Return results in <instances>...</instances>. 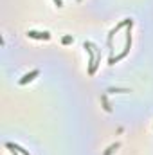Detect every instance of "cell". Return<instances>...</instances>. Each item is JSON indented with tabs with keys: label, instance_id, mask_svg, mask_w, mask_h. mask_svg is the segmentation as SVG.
Segmentation results:
<instances>
[{
	"label": "cell",
	"instance_id": "cell-1",
	"mask_svg": "<svg viewBox=\"0 0 153 155\" xmlns=\"http://www.w3.org/2000/svg\"><path fill=\"white\" fill-rule=\"evenodd\" d=\"M27 36H29V38H40V40H49L50 38L49 33H38V31H27Z\"/></svg>",
	"mask_w": 153,
	"mask_h": 155
},
{
	"label": "cell",
	"instance_id": "cell-2",
	"mask_svg": "<svg viewBox=\"0 0 153 155\" xmlns=\"http://www.w3.org/2000/svg\"><path fill=\"white\" fill-rule=\"evenodd\" d=\"M38 74H40V71H33V72H29V74H25V76L22 78V79H20V83H22V85H25L27 81H33Z\"/></svg>",
	"mask_w": 153,
	"mask_h": 155
},
{
	"label": "cell",
	"instance_id": "cell-3",
	"mask_svg": "<svg viewBox=\"0 0 153 155\" xmlns=\"http://www.w3.org/2000/svg\"><path fill=\"white\" fill-rule=\"evenodd\" d=\"M117 148H119V144L115 143V144H112V146H110V148L106 150V153H105V155H110V153H112V152H114V150H117Z\"/></svg>",
	"mask_w": 153,
	"mask_h": 155
},
{
	"label": "cell",
	"instance_id": "cell-4",
	"mask_svg": "<svg viewBox=\"0 0 153 155\" xmlns=\"http://www.w3.org/2000/svg\"><path fill=\"white\" fill-rule=\"evenodd\" d=\"M108 92H130V90H126V88H110Z\"/></svg>",
	"mask_w": 153,
	"mask_h": 155
},
{
	"label": "cell",
	"instance_id": "cell-5",
	"mask_svg": "<svg viewBox=\"0 0 153 155\" xmlns=\"http://www.w3.org/2000/svg\"><path fill=\"white\" fill-rule=\"evenodd\" d=\"M70 41H72L70 36H65V38H63V43H70Z\"/></svg>",
	"mask_w": 153,
	"mask_h": 155
}]
</instances>
